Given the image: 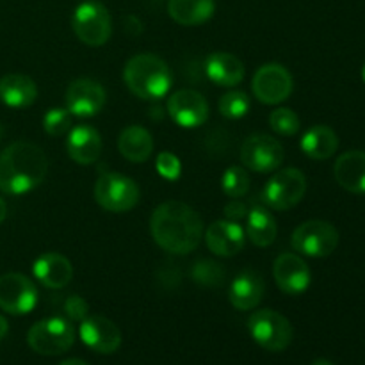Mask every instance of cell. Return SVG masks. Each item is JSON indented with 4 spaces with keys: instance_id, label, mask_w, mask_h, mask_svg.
Here are the masks:
<instances>
[{
    "instance_id": "1",
    "label": "cell",
    "mask_w": 365,
    "mask_h": 365,
    "mask_svg": "<svg viewBox=\"0 0 365 365\" xmlns=\"http://www.w3.org/2000/svg\"><path fill=\"white\" fill-rule=\"evenodd\" d=\"M153 241L175 255H187L203 237L202 216L184 202H164L150 217Z\"/></svg>"
},
{
    "instance_id": "2",
    "label": "cell",
    "mask_w": 365,
    "mask_h": 365,
    "mask_svg": "<svg viewBox=\"0 0 365 365\" xmlns=\"http://www.w3.org/2000/svg\"><path fill=\"white\" fill-rule=\"evenodd\" d=\"M48 160L38 145L14 141L0 153V191L20 196L43 184Z\"/></svg>"
},
{
    "instance_id": "3",
    "label": "cell",
    "mask_w": 365,
    "mask_h": 365,
    "mask_svg": "<svg viewBox=\"0 0 365 365\" xmlns=\"http://www.w3.org/2000/svg\"><path fill=\"white\" fill-rule=\"evenodd\" d=\"M123 81L130 93L143 100H159L173 84L170 66L153 53H138L125 64Z\"/></svg>"
},
{
    "instance_id": "4",
    "label": "cell",
    "mask_w": 365,
    "mask_h": 365,
    "mask_svg": "<svg viewBox=\"0 0 365 365\" xmlns=\"http://www.w3.org/2000/svg\"><path fill=\"white\" fill-rule=\"evenodd\" d=\"M248 330L253 341L267 351H284L291 346L294 330L289 319L277 310H257L250 316Z\"/></svg>"
},
{
    "instance_id": "5",
    "label": "cell",
    "mask_w": 365,
    "mask_h": 365,
    "mask_svg": "<svg viewBox=\"0 0 365 365\" xmlns=\"http://www.w3.org/2000/svg\"><path fill=\"white\" fill-rule=\"evenodd\" d=\"M139 187L130 177L114 171H103L96 178L95 200L103 210L128 212L139 203Z\"/></svg>"
},
{
    "instance_id": "6",
    "label": "cell",
    "mask_w": 365,
    "mask_h": 365,
    "mask_svg": "<svg viewBox=\"0 0 365 365\" xmlns=\"http://www.w3.org/2000/svg\"><path fill=\"white\" fill-rule=\"evenodd\" d=\"M71 27L75 36L84 45L102 46L106 45L113 34V20L103 4L88 0L77 6L71 16Z\"/></svg>"
},
{
    "instance_id": "7",
    "label": "cell",
    "mask_w": 365,
    "mask_h": 365,
    "mask_svg": "<svg viewBox=\"0 0 365 365\" xmlns=\"http://www.w3.org/2000/svg\"><path fill=\"white\" fill-rule=\"evenodd\" d=\"M27 342L32 351L39 355H63L75 342L73 324L63 317H48V319L38 321L29 330Z\"/></svg>"
},
{
    "instance_id": "8",
    "label": "cell",
    "mask_w": 365,
    "mask_h": 365,
    "mask_svg": "<svg viewBox=\"0 0 365 365\" xmlns=\"http://www.w3.org/2000/svg\"><path fill=\"white\" fill-rule=\"evenodd\" d=\"M291 245L302 255L324 259L331 255L339 246V232L328 221L310 220L292 232Z\"/></svg>"
},
{
    "instance_id": "9",
    "label": "cell",
    "mask_w": 365,
    "mask_h": 365,
    "mask_svg": "<svg viewBox=\"0 0 365 365\" xmlns=\"http://www.w3.org/2000/svg\"><path fill=\"white\" fill-rule=\"evenodd\" d=\"M307 192V177L296 168L277 171L264 187V202L274 210H289L298 205Z\"/></svg>"
},
{
    "instance_id": "10",
    "label": "cell",
    "mask_w": 365,
    "mask_h": 365,
    "mask_svg": "<svg viewBox=\"0 0 365 365\" xmlns=\"http://www.w3.org/2000/svg\"><path fill=\"white\" fill-rule=\"evenodd\" d=\"M292 88H294L292 75L282 64H264L253 75V95L259 102L267 103V106H278L285 102L291 96Z\"/></svg>"
},
{
    "instance_id": "11",
    "label": "cell",
    "mask_w": 365,
    "mask_h": 365,
    "mask_svg": "<svg viewBox=\"0 0 365 365\" xmlns=\"http://www.w3.org/2000/svg\"><path fill=\"white\" fill-rule=\"evenodd\" d=\"M284 146L267 134H253L241 145V160L248 170L257 173L277 171L284 163Z\"/></svg>"
},
{
    "instance_id": "12",
    "label": "cell",
    "mask_w": 365,
    "mask_h": 365,
    "mask_svg": "<svg viewBox=\"0 0 365 365\" xmlns=\"http://www.w3.org/2000/svg\"><path fill=\"white\" fill-rule=\"evenodd\" d=\"M38 305V289L25 274L6 273L0 277V309L13 316H24Z\"/></svg>"
},
{
    "instance_id": "13",
    "label": "cell",
    "mask_w": 365,
    "mask_h": 365,
    "mask_svg": "<svg viewBox=\"0 0 365 365\" xmlns=\"http://www.w3.org/2000/svg\"><path fill=\"white\" fill-rule=\"evenodd\" d=\"M168 114L182 128L202 127L209 120V103L202 93L180 89L168 100Z\"/></svg>"
},
{
    "instance_id": "14",
    "label": "cell",
    "mask_w": 365,
    "mask_h": 365,
    "mask_svg": "<svg viewBox=\"0 0 365 365\" xmlns=\"http://www.w3.org/2000/svg\"><path fill=\"white\" fill-rule=\"evenodd\" d=\"M106 89L91 78H77L66 89V109L73 116L91 118L96 116L106 106Z\"/></svg>"
},
{
    "instance_id": "15",
    "label": "cell",
    "mask_w": 365,
    "mask_h": 365,
    "mask_svg": "<svg viewBox=\"0 0 365 365\" xmlns=\"http://www.w3.org/2000/svg\"><path fill=\"white\" fill-rule=\"evenodd\" d=\"M78 335L91 351L100 353V355H110V353L118 351V348L121 346L120 328L113 321L102 316L86 317L84 321H81Z\"/></svg>"
},
{
    "instance_id": "16",
    "label": "cell",
    "mask_w": 365,
    "mask_h": 365,
    "mask_svg": "<svg viewBox=\"0 0 365 365\" xmlns=\"http://www.w3.org/2000/svg\"><path fill=\"white\" fill-rule=\"evenodd\" d=\"M273 277L285 294H302L309 289L312 274L305 260L294 253H284L273 264Z\"/></svg>"
},
{
    "instance_id": "17",
    "label": "cell",
    "mask_w": 365,
    "mask_h": 365,
    "mask_svg": "<svg viewBox=\"0 0 365 365\" xmlns=\"http://www.w3.org/2000/svg\"><path fill=\"white\" fill-rule=\"evenodd\" d=\"M245 230L237 221H214L205 230V245L214 255L234 257L245 248Z\"/></svg>"
},
{
    "instance_id": "18",
    "label": "cell",
    "mask_w": 365,
    "mask_h": 365,
    "mask_svg": "<svg viewBox=\"0 0 365 365\" xmlns=\"http://www.w3.org/2000/svg\"><path fill=\"white\" fill-rule=\"evenodd\" d=\"M32 273L36 280L48 289H63L73 278L71 262L61 253H43L32 264Z\"/></svg>"
},
{
    "instance_id": "19",
    "label": "cell",
    "mask_w": 365,
    "mask_h": 365,
    "mask_svg": "<svg viewBox=\"0 0 365 365\" xmlns=\"http://www.w3.org/2000/svg\"><path fill=\"white\" fill-rule=\"evenodd\" d=\"M266 284L264 278L257 271H242L239 277L234 278L228 289V299L232 307L237 310H252L262 302Z\"/></svg>"
},
{
    "instance_id": "20",
    "label": "cell",
    "mask_w": 365,
    "mask_h": 365,
    "mask_svg": "<svg viewBox=\"0 0 365 365\" xmlns=\"http://www.w3.org/2000/svg\"><path fill=\"white\" fill-rule=\"evenodd\" d=\"M68 155L77 164H93L102 153V135L91 125H78L71 128L66 141Z\"/></svg>"
},
{
    "instance_id": "21",
    "label": "cell",
    "mask_w": 365,
    "mask_h": 365,
    "mask_svg": "<svg viewBox=\"0 0 365 365\" xmlns=\"http://www.w3.org/2000/svg\"><path fill=\"white\" fill-rule=\"evenodd\" d=\"M334 177L342 189L355 195L365 192V152L351 150L335 160Z\"/></svg>"
},
{
    "instance_id": "22",
    "label": "cell",
    "mask_w": 365,
    "mask_h": 365,
    "mask_svg": "<svg viewBox=\"0 0 365 365\" xmlns=\"http://www.w3.org/2000/svg\"><path fill=\"white\" fill-rule=\"evenodd\" d=\"M205 73L216 86L234 88L245 78V64L228 52H214L205 61Z\"/></svg>"
},
{
    "instance_id": "23",
    "label": "cell",
    "mask_w": 365,
    "mask_h": 365,
    "mask_svg": "<svg viewBox=\"0 0 365 365\" xmlns=\"http://www.w3.org/2000/svg\"><path fill=\"white\" fill-rule=\"evenodd\" d=\"M36 98H38V88L27 75L9 73L0 78V100L7 107L21 109L32 106Z\"/></svg>"
},
{
    "instance_id": "24",
    "label": "cell",
    "mask_w": 365,
    "mask_h": 365,
    "mask_svg": "<svg viewBox=\"0 0 365 365\" xmlns=\"http://www.w3.org/2000/svg\"><path fill=\"white\" fill-rule=\"evenodd\" d=\"M118 150L130 163H145L153 153V138L146 128L130 125L118 138Z\"/></svg>"
},
{
    "instance_id": "25",
    "label": "cell",
    "mask_w": 365,
    "mask_h": 365,
    "mask_svg": "<svg viewBox=\"0 0 365 365\" xmlns=\"http://www.w3.org/2000/svg\"><path fill=\"white\" fill-rule=\"evenodd\" d=\"M214 11H216L214 0H170L168 2L170 16L185 27L205 24L212 18Z\"/></svg>"
},
{
    "instance_id": "26",
    "label": "cell",
    "mask_w": 365,
    "mask_h": 365,
    "mask_svg": "<svg viewBox=\"0 0 365 365\" xmlns=\"http://www.w3.org/2000/svg\"><path fill=\"white\" fill-rule=\"evenodd\" d=\"M339 148V138L327 125L309 128L302 139V150L307 157L316 160L330 159Z\"/></svg>"
},
{
    "instance_id": "27",
    "label": "cell",
    "mask_w": 365,
    "mask_h": 365,
    "mask_svg": "<svg viewBox=\"0 0 365 365\" xmlns=\"http://www.w3.org/2000/svg\"><path fill=\"white\" fill-rule=\"evenodd\" d=\"M278 227L273 214L264 207H253L248 212V239L259 248L271 246L277 239Z\"/></svg>"
},
{
    "instance_id": "28",
    "label": "cell",
    "mask_w": 365,
    "mask_h": 365,
    "mask_svg": "<svg viewBox=\"0 0 365 365\" xmlns=\"http://www.w3.org/2000/svg\"><path fill=\"white\" fill-rule=\"evenodd\" d=\"M221 189L230 198H242L250 191V175L245 168L230 166L221 177Z\"/></svg>"
},
{
    "instance_id": "29",
    "label": "cell",
    "mask_w": 365,
    "mask_h": 365,
    "mask_svg": "<svg viewBox=\"0 0 365 365\" xmlns=\"http://www.w3.org/2000/svg\"><path fill=\"white\" fill-rule=\"evenodd\" d=\"M220 113L228 120H241L250 110V96L245 91H228L220 98Z\"/></svg>"
},
{
    "instance_id": "30",
    "label": "cell",
    "mask_w": 365,
    "mask_h": 365,
    "mask_svg": "<svg viewBox=\"0 0 365 365\" xmlns=\"http://www.w3.org/2000/svg\"><path fill=\"white\" fill-rule=\"evenodd\" d=\"M191 277L196 284L205 285V287H217L223 284L225 271L220 264L212 262V260H198L192 266Z\"/></svg>"
},
{
    "instance_id": "31",
    "label": "cell",
    "mask_w": 365,
    "mask_h": 365,
    "mask_svg": "<svg viewBox=\"0 0 365 365\" xmlns=\"http://www.w3.org/2000/svg\"><path fill=\"white\" fill-rule=\"evenodd\" d=\"M43 128L52 138L64 135L71 128V113L68 109H63V107L48 109L45 118H43Z\"/></svg>"
},
{
    "instance_id": "32",
    "label": "cell",
    "mask_w": 365,
    "mask_h": 365,
    "mask_svg": "<svg viewBox=\"0 0 365 365\" xmlns=\"http://www.w3.org/2000/svg\"><path fill=\"white\" fill-rule=\"evenodd\" d=\"M269 125L277 134L280 135H294L299 130L298 114L287 107L274 109L269 116Z\"/></svg>"
},
{
    "instance_id": "33",
    "label": "cell",
    "mask_w": 365,
    "mask_h": 365,
    "mask_svg": "<svg viewBox=\"0 0 365 365\" xmlns=\"http://www.w3.org/2000/svg\"><path fill=\"white\" fill-rule=\"evenodd\" d=\"M155 168L157 173L163 178H166V180H177L182 175L180 160H178V157L173 155L171 152L159 153L155 159Z\"/></svg>"
},
{
    "instance_id": "34",
    "label": "cell",
    "mask_w": 365,
    "mask_h": 365,
    "mask_svg": "<svg viewBox=\"0 0 365 365\" xmlns=\"http://www.w3.org/2000/svg\"><path fill=\"white\" fill-rule=\"evenodd\" d=\"M89 305L82 296H70L64 302V314L70 317L71 321H84L88 317Z\"/></svg>"
},
{
    "instance_id": "35",
    "label": "cell",
    "mask_w": 365,
    "mask_h": 365,
    "mask_svg": "<svg viewBox=\"0 0 365 365\" xmlns=\"http://www.w3.org/2000/svg\"><path fill=\"white\" fill-rule=\"evenodd\" d=\"M223 212H225V217L230 221H239L242 220V217L248 216V209H246L245 203L239 202V198H234V202L227 203Z\"/></svg>"
},
{
    "instance_id": "36",
    "label": "cell",
    "mask_w": 365,
    "mask_h": 365,
    "mask_svg": "<svg viewBox=\"0 0 365 365\" xmlns=\"http://www.w3.org/2000/svg\"><path fill=\"white\" fill-rule=\"evenodd\" d=\"M7 331H9V323H7L6 317L0 316V341H2V339L6 337Z\"/></svg>"
},
{
    "instance_id": "37",
    "label": "cell",
    "mask_w": 365,
    "mask_h": 365,
    "mask_svg": "<svg viewBox=\"0 0 365 365\" xmlns=\"http://www.w3.org/2000/svg\"><path fill=\"white\" fill-rule=\"evenodd\" d=\"M6 216H7V205H6V202L0 198V225H2V221L6 220Z\"/></svg>"
},
{
    "instance_id": "38",
    "label": "cell",
    "mask_w": 365,
    "mask_h": 365,
    "mask_svg": "<svg viewBox=\"0 0 365 365\" xmlns=\"http://www.w3.org/2000/svg\"><path fill=\"white\" fill-rule=\"evenodd\" d=\"M59 365H89V364L82 362V360H78V359H71V360H64V362H61Z\"/></svg>"
},
{
    "instance_id": "39",
    "label": "cell",
    "mask_w": 365,
    "mask_h": 365,
    "mask_svg": "<svg viewBox=\"0 0 365 365\" xmlns=\"http://www.w3.org/2000/svg\"><path fill=\"white\" fill-rule=\"evenodd\" d=\"M312 365H334V364H331L330 360H327V359H317Z\"/></svg>"
},
{
    "instance_id": "40",
    "label": "cell",
    "mask_w": 365,
    "mask_h": 365,
    "mask_svg": "<svg viewBox=\"0 0 365 365\" xmlns=\"http://www.w3.org/2000/svg\"><path fill=\"white\" fill-rule=\"evenodd\" d=\"M362 81L365 82V63H364V68H362Z\"/></svg>"
},
{
    "instance_id": "41",
    "label": "cell",
    "mask_w": 365,
    "mask_h": 365,
    "mask_svg": "<svg viewBox=\"0 0 365 365\" xmlns=\"http://www.w3.org/2000/svg\"><path fill=\"white\" fill-rule=\"evenodd\" d=\"M0 138H2V127H0Z\"/></svg>"
}]
</instances>
